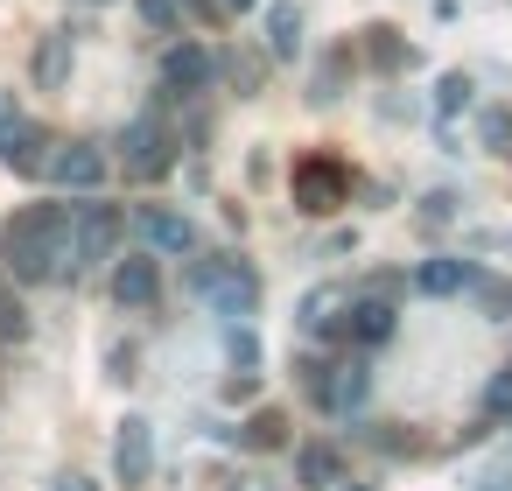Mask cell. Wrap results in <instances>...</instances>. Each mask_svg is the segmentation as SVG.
Returning a JSON list of instances; mask_svg holds the SVG:
<instances>
[{
	"mask_svg": "<svg viewBox=\"0 0 512 491\" xmlns=\"http://www.w3.org/2000/svg\"><path fill=\"white\" fill-rule=\"evenodd\" d=\"M344 337L351 344H386L393 337V302H358L351 323H344Z\"/></svg>",
	"mask_w": 512,
	"mask_h": 491,
	"instance_id": "cell-15",
	"label": "cell"
},
{
	"mask_svg": "<svg viewBox=\"0 0 512 491\" xmlns=\"http://www.w3.org/2000/svg\"><path fill=\"white\" fill-rule=\"evenodd\" d=\"M64 78H71V29H50V36L36 43V85L57 92Z\"/></svg>",
	"mask_w": 512,
	"mask_h": 491,
	"instance_id": "cell-13",
	"label": "cell"
},
{
	"mask_svg": "<svg viewBox=\"0 0 512 491\" xmlns=\"http://www.w3.org/2000/svg\"><path fill=\"white\" fill-rule=\"evenodd\" d=\"M57 183L64 190H99L106 183V148L99 141H64L57 148Z\"/></svg>",
	"mask_w": 512,
	"mask_h": 491,
	"instance_id": "cell-7",
	"label": "cell"
},
{
	"mask_svg": "<svg viewBox=\"0 0 512 491\" xmlns=\"http://www.w3.org/2000/svg\"><path fill=\"white\" fill-rule=\"evenodd\" d=\"M43 491H99V477H85V470H64V477H50Z\"/></svg>",
	"mask_w": 512,
	"mask_h": 491,
	"instance_id": "cell-25",
	"label": "cell"
},
{
	"mask_svg": "<svg viewBox=\"0 0 512 491\" xmlns=\"http://www.w3.org/2000/svg\"><path fill=\"white\" fill-rule=\"evenodd\" d=\"M330 309H337V288L309 295V302H302V330H323V323H330Z\"/></svg>",
	"mask_w": 512,
	"mask_h": 491,
	"instance_id": "cell-23",
	"label": "cell"
},
{
	"mask_svg": "<svg viewBox=\"0 0 512 491\" xmlns=\"http://www.w3.org/2000/svg\"><path fill=\"white\" fill-rule=\"evenodd\" d=\"M113 239H120V211H78V232H71V274H78L85 260H106Z\"/></svg>",
	"mask_w": 512,
	"mask_h": 491,
	"instance_id": "cell-9",
	"label": "cell"
},
{
	"mask_svg": "<svg viewBox=\"0 0 512 491\" xmlns=\"http://www.w3.org/2000/svg\"><path fill=\"white\" fill-rule=\"evenodd\" d=\"M309 393H316V407H330V414H351V407H365V393H372V372H365L358 358H344V365H323V372H309Z\"/></svg>",
	"mask_w": 512,
	"mask_h": 491,
	"instance_id": "cell-4",
	"label": "cell"
},
{
	"mask_svg": "<svg viewBox=\"0 0 512 491\" xmlns=\"http://www.w3.org/2000/svg\"><path fill=\"white\" fill-rule=\"evenodd\" d=\"M0 337H8V344H22V337H29V316H22V302H15V288H8V281H0Z\"/></svg>",
	"mask_w": 512,
	"mask_h": 491,
	"instance_id": "cell-19",
	"label": "cell"
},
{
	"mask_svg": "<svg viewBox=\"0 0 512 491\" xmlns=\"http://www.w3.org/2000/svg\"><path fill=\"white\" fill-rule=\"evenodd\" d=\"M477 491H512V470H491V477H484Z\"/></svg>",
	"mask_w": 512,
	"mask_h": 491,
	"instance_id": "cell-26",
	"label": "cell"
},
{
	"mask_svg": "<svg viewBox=\"0 0 512 491\" xmlns=\"http://www.w3.org/2000/svg\"><path fill=\"white\" fill-rule=\"evenodd\" d=\"M162 85H169V92H204V85H211V50L176 43V50L162 57Z\"/></svg>",
	"mask_w": 512,
	"mask_h": 491,
	"instance_id": "cell-11",
	"label": "cell"
},
{
	"mask_svg": "<svg viewBox=\"0 0 512 491\" xmlns=\"http://www.w3.org/2000/svg\"><path fill=\"white\" fill-rule=\"evenodd\" d=\"M484 148L512 155V113H484Z\"/></svg>",
	"mask_w": 512,
	"mask_h": 491,
	"instance_id": "cell-24",
	"label": "cell"
},
{
	"mask_svg": "<svg viewBox=\"0 0 512 491\" xmlns=\"http://www.w3.org/2000/svg\"><path fill=\"white\" fill-rule=\"evenodd\" d=\"M141 22H148L155 36H176V29H183V0H141Z\"/></svg>",
	"mask_w": 512,
	"mask_h": 491,
	"instance_id": "cell-18",
	"label": "cell"
},
{
	"mask_svg": "<svg viewBox=\"0 0 512 491\" xmlns=\"http://www.w3.org/2000/svg\"><path fill=\"white\" fill-rule=\"evenodd\" d=\"M134 232H141V246H148L155 260L197 253V225H190L183 211H169V204H141V211H134Z\"/></svg>",
	"mask_w": 512,
	"mask_h": 491,
	"instance_id": "cell-3",
	"label": "cell"
},
{
	"mask_svg": "<svg viewBox=\"0 0 512 491\" xmlns=\"http://www.w3.org/2000/svg\"><path fill=\"white\" fill-rule=\"evenodd\" d=\"M435 106H442V113H456V106H470V78H463V71H449V78L435 85Z\"/></svg>",
	"mask_w": 512,
	"mask_h": 491,
	"instance_id": "cell-20",
	"label": "cell"
},
{
	"mask_svg": "<svg viewBox=\"0 0 512 491\" xmlns=\"http://www.w3.org/2000/svg\"><path fill=\"white\" fill-rule=\"evenodd\" d=\"M36 148H43V134H36L29 120H0V162H8L15 176H36V169H43Z\"/></svg>",
	"mask_w": 512,
	"mask_h": 491,
	"instance_id": "cell-12",
	"label": "cell"
},
{
	"mask_svg": "<svg viewBox=\"0 0 512 491\" xmlns=\"http://www.w3.org/2000/svg\"><path fill=\"white\" fill-rule=\"evenodd\" d=\"M71 232L78 218L64 204H29L0 232V260H8L15 281H71Z\"/></svg>",
	"mask_w": 512,
	"mask_h": 491,
	"instance_id": "cell-1",
	"label": "cell"
},
{
	"mask_svg": "<svg viewBox=\"0 0 512 491\" xmlns=\"http://www.w3.org/2000/svg\"><path fill=\"white\" fill-rule=\"evenodd\" d=\"M155 295H162L155 253H127V260L113 267V302H120V309H155Z\"/></svg>",
	"mask_w": 512,
	"mask_h": 491,
	"instance_id": "cell-5",
	"label": "cell"
},
{
	"mask_svg": "<svg viewBox=\"0 0 512 491\" xmlns=\"http://www.w3.org/2000/svg\"><path fill=\"white\" fill-rule=\"evenodd\" d=\"M190 288H197V302H211V316H232V323L253 316V302H260V274H253L246 260H225V253L197 260Z\"/></svg>",
	"mask_w": 512,
	"mask_h": 491,
	"instance_id": "cell-2",
	"label": "cell"
},
{
	"mask_svg": "<svg viewBox=\"0 0 512 491\" xmlns=\"http://www.w3.org/2000/svg\"><path fill=\"white\" fill-rule=\"evenodd\" d=\"M267 50H274V57H295V50H302V8H288V0H274V8H267Z\"/></svg>",
	"mask_w": 512,
	"mask_h": 491,
	"instance_id": "cell-16",
	"label": "cell"
},
{
	"mask_svg": "<svg viewBox=\"0 0 512 491\" xmlns=\"http://www.w3.org/2000/svg\"><path fill=\"white\" fill-rule=\"evenodd\" d=\"M484 414H512V365H498V379L484 386Z\"/></svg>",
	"mask_w": 512,
	"mask_h": 491,
	"instance_id": "cell-22",
	"label": "cell"
},
{
	"mask_svg": "<svg viewBox=\"0 0 512 491\" xmlns=\"http://www.w3.org/2000/svg\"><path fill=\"white\" fill-rule=\"evenodd\" d=\"M246 442H253V449H274V442H281V414H274V407L253 414V421H246Z\"/></svg>",
	"mask_w": 512,
	"mask_h": 491,
	"instance_id": "cell-21",
	"label": "cell"
},
{
	"mask_svg": "<svg viewBox=\"0 0 512 491\" xmlns=\"http://www.w3.org/2000/svg\"><path fill=\"white\" fill-rule=\"evenodd\" d=\"M120 148H127V169H134V176H162V169L176 162V155H169L176 141H169V127H155V120H134V127L120 134Z\"/></svg>",
	"mask_w": 512,
	"mask_h": 491,
	"instance_id": "cell-6",
	"label": "cell"
},
{
	"mask_svg": "<svg viewBox=\"0 0 512 491\" xmlns=\"http://www.w3.org/2000/svg\"><path fill=\"white\" fill-rule=\"evenodd\" d=\"M295 477H302V491H323V484H337V449L309 442V449L295 456Z\"/></svg>",
	"mask_w": 512,
	"mask_h": 491,
	"instance_id": "cell-17",
	"label": "cell"
},
{
	"mask_svg": "<svg viewBox=\"0 0 512 491\" xmlns=\"http://www.w3.org/2000/svg\"><path fill=\"white\" fill-rule=\"evenodd\" d=\"M239 491H260V477H246V484H239Z\"/></svg>",
	"mask_w": 512,
	"mask_h": 491,
	"instance_id": "cell-28",
	"label": "cell"
},
{
	"mask_svg": "<svg viewBox=\"0 0 512 491\" xmlns=\"http://www.w3.org/2000/svg\"><path fill=\"white\" fill-rule=\"evenodd\" d=\"M225 8H232V15H246V8H253V0H225Z\"/></svg>",
	"mask_w": 512,
	"mask_h": 491,
	"instance_id": "cell-27",
	"label": "cell"
},
{
	"mask_svg": "<svg viewBox=\"0 0 512 491\" xmlns=\"http://www.w3.org/2000/svg\"><path fill=\"white\" fill-rule=\"evenodd\" d=\"M148 463H155V428H148L141 414H127V421H120V449H113L120 484H141V477H148Z\"/></svg>",
	"mask_w": 512,
	"mask_h": 491,
	"instance_id": "cell-10",
	"label": "cell"
},
{
	"mask_svg": "<svg viewBox=\"0 0 512 491\" xmlns=\"http://www.w3.org/2000/svg\"><path fill=\"white\" fill-rule=\"evenodd\" d=\"M344 491H372V484H344Z\"/></svg>",
	"mask_w": 512,
	"mask_h": 491,
	"instance_id": "cell-29",
	"label": "cell"
},
{
	"mask_svg": "<svg viewBox=\"0 0 512 491\" xmlns=\"http://www.w3.org/2000/svg\"><path fill=\"white\" fill-rule=\"evenodd\" d=\"M337 197H344V169H337V162H302V169H295V204H302V211L323 218V211H337Z\"/></svg>",
	"mask_w": 512,
	"mask_h": 491,
	"instance_id": "cell-8",
	"label": "cell"
},
{
	"mask_svg": "<svg viewBox=\"0 0 512 491\" xmlns=\"http://www.w3.org/2000/svg\"><path fill=\"white\" fill-rule=\"evenodd\" d=\"M477 274H470V260H421L414 267V288L421 295H463Z\"/></svg>",
	"mask_w": 512,
	"mask_h": 491,
	"instance_id": "cell-14",
	"label": "cell"
}]
</instances>
